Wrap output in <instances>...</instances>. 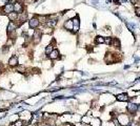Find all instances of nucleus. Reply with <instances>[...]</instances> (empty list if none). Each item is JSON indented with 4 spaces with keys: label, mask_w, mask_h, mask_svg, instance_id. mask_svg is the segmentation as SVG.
<instances>
[{
    "label": "nucleus",
    "mask_w": 140,
    "mask_h": 126,
    "mask_svg": "<svg viewBox=\"0 0 140 126\" xmlns=\"http://www.w3.org/2000/svg\"><path fill=\"white\" fill-rule=\"evenodd\" d=\"M117 120L118 122L120 123L121 126H131V118L130 116L128 114H123V112H121V114H118L117 117Z\"/></svg>",
    "instance_id": "nucleus-1"
},
{
    "label": "nucleus",
    "mask_w": 140,
    "mask_h": 126,
    "mask_svg": "<svg viewBox=\"0 0 140 126\" xmlns=\"http://www.w3.org/2000/svg\"><path fill=\"white\" fill-rule=\"evenodd\" d=\"M19 28V25H18L17 22L15 21H9L6 24V34L7 36L9 35H12L13 33H16V31Z\"/></svg>",
    "instance_id": "nucleus-2"
},
{
    "label": "nucleus",
    "mask_w": 140,
    "mask_h": 126,
    "mask_svg": "<svg viewBox=\"0 0 140 126\" xmlns=\"http://www.w3.org/2000/svg\"><path fill=\"white\" fill-rule=\"evenodd\" d=\"M126 111L129 112V115L131 116H135L138 111V104L135 103V102L129 101L128 105H126Z\"/></svg>",
    "instance_id": "nucleus-3"
},
{
    "label": "nucleus",
    "mask_w": 140,
    "mask_h": 126,
    "mask_svg": "<svg viewBox=\"0 0 140 126\" xmlns=\"http://www.w3.org/2000/svg\"><path fill=\"white\" fill-rule=\"evenodd\" d=\"M28 28H32V30H37V28L40 27V21L37 18V16H33L31 19H28Z\"/></svg>",
    "instance_id": "nucleus-4"
},
{
    "label": "nucleus",
    "mask_w": 140,
    "mask_h": 126,
    "mask_svg": "<svg viewBox=\"0 0 140 126\" xmlns=\"http://www.w3.org/2000/svg\"><path fill=\"white\" fill-rule=\"evenodd\" d=\"M14 12V6H13V3H5L2 5V7L0 9V14L1 15H5L7 16L10 13Z\"/></svg>",
    "instance_id": "nucleus-5"
},
{
    "label": "nucleus",
    "mask_w": 140,
    "mask_h": 126,
    "mask_svg": "<svg viewBox=\"0 0 140 126\" xmlns=\"http://www.w3.org/2000/svg\"><path fill=\"white\" fill-rule=\"evenodd\" d=\"M73 31L72 33L73 34H78L79 31H80V19H79V16L76 14V16L73 18Z\"/></svg>",
    "instance_id": "nucleus-6"
},
{
    "label": "nucleus",
    "mask_w": 140,
    "mask_h": 126,
    "mask_svg": "<svg viewBox=\"0 0 140 126\" xmlns=\"http://www.w3.org/2000/svg\"><path fill=\"white\" fill-rule=\"evenodd\" d=\"M61 58L62 57H61V55H60L59 49H58V48H54V49H53V52L49 55L47 59H50L51 61H55V60H60Z\"/></svg>",
    "instance_id": "nucleus-7"
},
{
    "label": "nucleus",
    "mask_w": 140,
    "mask_h": 126,
    "mask_svg": "<svg viewBox=\"0 0 140 126\" xmlns=\"http://www.w3.org/2000/svg\"><path fill=\"white\" fill-rule=\"evenodd\" d=\"M7 65L12 68H15L16 66L19 65V58H18L17 55H13V56L10 58L9 61H7Z\"/></svg>",
    "instance_id": "nucleus-8"
},
{
    "label": "nucleus",
    "mask_w": 140,
    "mask_h": 126,
    "mask_svg": "<svg viewBox=\"0 0 140 126\" xmlns=\"http://www.w3.org/2000/svg\"><path fill=\"white\" fill-rule=\"evenodd\" d=\"M116 100H117L118 102H129L131 99V97L129 96V94L126 93H120L118 94H116Z\"/></svg>",
    "instance_id": "nucleus-9"
},
{
    "label": "nucleus",
    "mask_w": 140,
    "mask_h": 126,
    "mask_svg": "<svg viewBox=\"0 0 140 126\" xmlns=\"http://www.w3.org/2000/svg\"><path fill=\"white\" fill-rule=\"evenodd\" d=\"M13 6H14V12L17 13V14H20V13L24 12V5L21 1H16L13 3Z\"/></svg>",
    "instance_id": "nucleus-10"
},
{
    "label": "nucleus",
    "mask_w": 140,
    "mask_h": 126,
    "mask_svg": "<svg viewBox=\"0 0 140 126\" xmlns=\"http://www.w3.org/2000/svg\"><path fill=\"white\" fill-rule=\"evenodd\" d=\"M73 25H74L73 19H67V20H65L64 22H63V28H64V30H67V31H68V32H72L73 31Z\"/></svg>",
    "instance_id": "nucleus-11"
},
{
    "label": "nucleus",
    "mask_w": 140,
    "mask_h": 126,
    "mask_svg": "<svg viewBox=\"0 0 140 126\" xmlns=\"http://www.w3.org/2000/svg\"><path fill=\"white\" fill-rule=\"evenodd\" d=\"M15 70L17 73H19V74H26V72H28V69H26V67L24 66V64H19L18 66H16L15 67Z\"/></svg>",
    "instance_id": "nucleus-12"
},
{
    "label": "nucleus",
    "mask_w": 140,
    "mask_h": 126,
    "mask_svg": "<svg viewBox=\"0 0 140 126\" xmlns=\"http://www.w3.org/2000/svg\"><path fill=\"white\" fill-rule=\"evenodd\" d=\"M112 46H114L116 49H117V48H120V46H121V42H120V40H119V38H117V37H113Z\"/></svg>",
    "instance_id": "nucleus-13"
},
{
    "label": "nucleus",
    "mask_w": 140,
    "mask_h": 126,
    "mask_svg": "<svg viewBox=\"0 0 140 126\" xmlns=\"http://www.w3.org/2000/svg\"><path fill=\"white\" fill-rule=\"evenodd\" d=\"M94 42L95 44H104V37L101 35H97L94 38Z\"/></svg>",
    "instance_id": "nucleus-14"
},
{
    "label": "nucleus",
    "mask_w": 140,
    "mask_h": 126,
    "mask_svg": "<svg viewBox=\"0 0 140 126\" xmlns=\"http://www.w3.org/2000/svg\"><path fill=\"white\" fill-rule=\"evenodd\" d=\"M6 17H7V19H9V21H15L16 22V20H17V18H18V14L15 12H12V13H10Z\"/></svg>",
    "instance_id": "nucleus-15"
},
{
    "label": "nucleus",
    "mask_w": 140,
    "mask_h": 126,
    "mask_svg": "<svg viewBox=\"0 0 140 126\" xmlns=\"http://www.w3.org/2000/svg\"><path fill=\"white\" fill-rule=\"evenodd\" d=\"M20 119V116H19V114H14V115H12L10 117V122H12V123H14V122H16L17 120H19Z\"/></svg>",
    "instance_id": "nucleus-16"
},
{
    "label": "nucleus",
    "mask_w": 140,
    "mask_h": 126,
    "mask_svg": "<svg viewBox=\"0 0 140 126\" xmlns=\"http://www.w3.org/2000/svg\"><path fill=\"white\" fill-rule=\"evenodd\" d=\"M112 42H113V37H104V44L106 45L112 46Z\"/></svg>",
    "instance_id": "nucleus-17"
},
{
    "label": "nucleus",
    "mask_w": 140,
    "mask_h": 126,
    "mask_svg": "<svg viewBox=\"0 0 140 126\" xmlns=\"http://www.w3.org/2000/svg\"><path fill=\"white\" fill-rule=\"evenodd\" d=\"M13 124H14V126H25V122L23 120L19 119V120L16 121V122L13 123Z\"/></svg>",
    "instance_id": "nucleus-18"
},
{
    "label": "nucleus",
    "mask_w": 140,
    "mask_h": 126,
    "mask_svg": "<svg viewBox=\"0 0 140 126\" xmlns=\"http://www.w3.org/2000/svg\"><path fill=\"white\" fill-rule=\"evenodd\" d=\"M135 15L137 16V17L140 18V6H137L135 9Z\"/></svg>",
    "instance_id": "nucleus-19"
},
{
    "label": "nucleus",
    "mask_w": 140,
    "mask_h": 126,
    "mask_svg": "<svg viewBox=\"0 0 140 126\" xmlns=\"http://www.w3.org/2000/svg\"><path fill=\"white\" fill-rule=\"evenodd\" d=\"M62 126H75L74 123H71V122H63Z\"/></svg>",
    "instance_id": "nucleus-20"
},
{
    "label": "nucleus",
    "mask_w": 140,
    "mask_h": 126,
    "mask_svg": "<svg viewBox=\"0 0 140 126\" xmlns=\"http://www.w3.org/2000/svg\"><path fill=\"white\" fill-rule=\"evenodd\" d=\"M2 70H3V68H2V64H1V63H0V75H1Z\"/></svg>",
    "instance_id": "nucleus-21"
},
{
    "label": "nucleus",
    "mask_w": 140,
    "mask_h": 126,
    "mask_svg": "<svg viewBox=\"0 0 140 126\" xmlns=\"http://www.w3.org/2000/svg\"><path fill=\"white\" fill-rule=\"evenodd\" d=\"M113 1L116 2V3H118V4H119V0H113Z\"/></svg>",
    "instance_id": "nucleus-22"
},
{
    "label": "nucleus",
    "mask_w": 140,
    "mask_h": 126,
    "mask_svg": "<svg viewBox=\"0 0 140 126\" xmlns=\"http://www.w3.org/2000/svg\"><path fill=\"white\" fill-rule=\"evenodd\" d=\"M138 111L140 112V104H138Z\"/></svg>",
    "instance_id": "nucleus-23"
}]
</instances>
